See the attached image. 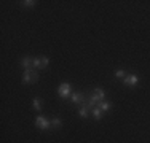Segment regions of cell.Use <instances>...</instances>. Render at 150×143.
<instances>
[{
	"mask_svg": "<svg viewBox=\"0 0 150 143\" xmlns=\"http://www.w3.org/2000/svg\"><path fill=\"white\" fill-rule=\"evenodd\" d=\"M78 114H80L81 118H88V114H90V108H88L86 105H81L80 108H78Z\"/></svg>",
	"mask_w": 150,
	"mask_h": 143,
	"instance_id": "cell-10",
	"label": "cell"
},
{
	"mask_svg": "<svg viewBox=\"0 0 150 143\" xmlns=\"http://www.w3.org/2000/svg\"><path fill=\"white\" fill-rule=\"evenodd\" d=\"M32 108L37 110V111H40V110H42V100L37 99V97L32 99Z\"/></svg>",
	"mask_w": 150,
	"mask_h": 143,
	"instance_id": "cell-11",
	"label": "cell"
},
{
	"mask_svg": "<svg viewBox=\"0 0 150 143\" xmlns=\"http://www.w3.org/2000/svg\"><path fill=\"white\" fill-rule=\"evenodd\" d=\"M40 75L37 73V70L30 69V70H24L23 73V83L24 84H32V83H37Z\"/></svg>",
	"mask_w": 150,
	"mask_h": 143,
	"instance_id": "cell-1",
	"label": "cell"
},
{
	"mask_svg": "<svg viewBox=\"0 0 150 143\" xmlns=\"http://www.w3.org/2000/svg\"><path fill=\"white\" fill-rule=\"evenodd\" d=\"M98 105H99V108H101L102 111H109V110L112 108V103L107 102V100H101V102H99Z\"/></svg>",
	"mask_w": 150,
	"mask_h": 143,
	"instance_id": "cell-8",
	"label": "cell"
},
{
	"mask_svg": "<svg viewBox=\"0 0 150 143\" xmlns=\"http://www.w3.org/2000/svg\"><path fill=\"white\" fill-rule=\"evenodd\" d=\"M38 2H35V0H24V2H21V5L26 6V8H34V6H37Z\"/></svg>",
	"mask_w": 150,
	"mask_h": 143,
	"instance_id": "cell-12",
	"label": "cell"
},
{
	"mask_svg": "<svg viewBox=\"0 0 150 143\" xmlns=\"http://www.w3.org/2000/svg\"><path fill=\"white\" fill-rule=\"evenodd\" d=\"M93 92H94V94L98 95L99 102H101V100H105V91H104V89H102V88H96V89H94V91H93Z\"/></svg>",
	"mask_w": 150,
	"mask_h": 143,
	"instance_id": "cell-9",
	"label": "cell"
},
{
	"mask_svg": "<svg viewBox=\"0 0 150 143\" xmlns=\"http://www.w3.org/2000/svg\"><path fill=\"white\" fill-rule=\"evenodd\" d=\"M70 100H72V103H74V105H78V107L86 105V99H85L83 92H80V91L72 92V95H70Z\"/></svg>",
	"mask_w": 150,
	"mask_h": 143,
	"instance_id": "cell-3",
	"label": "cell"
},
{
	"mask_svg": "<svg viewBox=\"0 0 150 143\" xmlns=\"http://www.w3.org/2000/svg\"><path fill=\"white\" fill-rule=\"evenodd\" d=\"M32 57H24V59H21V67H23L24 70H30L32 69Z\"/></svg>",
	"mask_w": 150,
	"mask_h": 143,
	"instance_id": "cell-6",
	"label": "cell"
},
{
	"mask_svg": "<svg viewBox=\"0 0 150 143\" xmlns=\"http://www.w3.org/2000/svg\"><path fill=\"white\" fill-rule=\"evenodd\" d=\"M32 67H35V69H42V57H35V59L32 60Z\"/></svg>",
	"mask_w": 150,
	"mask_h": 143,
	"instance_id": "cell-14",
	"label": "cell"
},
{
	"mask_svg": "<svg viewBox=\"0 0 150 143\" xmlns=\"http://www.w3.org/2000/svg\"><path fill=\"white\" fill-rule=\"evenodd\" d=\"M58 94L61 95L62 99H67L72 95V86H70L69 83H62L58 86Z\"/></svg>",
	"mask_w": 150,
	"mask_h": 143,
	"instance_id": "cell-2",
	"label": "cell"
},
{
	"mask_svg": "<svg viewBox=\"0 0 150 143\" xmlns=\"http://www.w3.org/2000/svg\"><path fill=\"white\" fill-rule=\"evenodd\" d=\"M123 84L125 86H129V88H134V86L139 84V76L137 75H126V76L123 78Z\"/></svg>",
	"mask_w": 150,
	"mask_h": 143,
	"instance_id": "cell-4",
	"label": "cell"
},
{
	"mask_svg": "<svg viewBox=\"0 0 150 143\" xmlns=\"http://www.w3.org/2000/svg\"><path fill=\"white\" fill-rule=\"evenodd\" d=\"M50 124H51V127H54V129H58L62 126V121L59 119V118H53L51 121H50Z\"/></svg>",
	"mask_w": 150,
	"mask_h": 143,
	"instance_id": "cell-13",
	"label": "cell"
},
{
	"mask_svg": "<svg viewBox=\"0 0 150 143\" xmlns=\"http://www.w3.org/2000/svg\"><path fill=\"white\" fill-rule=\"evenodd\" d=\"M91 114H93V118H94L96 121H101L102 119V114H104V111H102L99 107H94V108L91 110Z\"/></svg>",
	"mask_w": 150,
	"mask_h": 143,
	"instance_id": "cell-7",
	"label": "cell"
},
{
	"mask_svg": "<svg viewBox=\"0 0 150 143\" xmlns=\"http://www.w3.org/2000/svg\"><path fill=\"white\" fill-rule=\"evenodd\" d=\"M35 126L40 129V130H46L48 127H51V124H50V121L45 116H37L35 118Z\"/></svg>",
	"mask_w": 150,
	"mask_h": 143,
	"instance_id": "cell-5",
	"label": "cell"
},
{
	"mask_svg": "<svg viewBox=\"0 0 150 143\" xmlns=\"http://www.w3.org/2000/svg\"><path fill=\"white\" fill-rule=\"evenodd\" d=\"M115 76H117V78H121V80H123V78L126 76V73H125V70H121V69H120V70H115Z\"/></svg>",
	"mask_w": 150,
	"mask_h": 143,
	"instance_id": "cell-16",
	"label": "cell"
},
{
	"mask_svg": "<svg viewBox=\"0 0 150 143\" xmlns=\"http://www.w3.org/2000/svg\"><path fill=\"white\" fill-rule=\"evenodd\" d=\"M48 65H50V59L46 56H43L42 57V69H46Z\"/></svg>",
	"mask_w": 150,
	"mask_h": 143,
	"instance_id": "cell-15",
	"label": "cell"
}]
</instances>
